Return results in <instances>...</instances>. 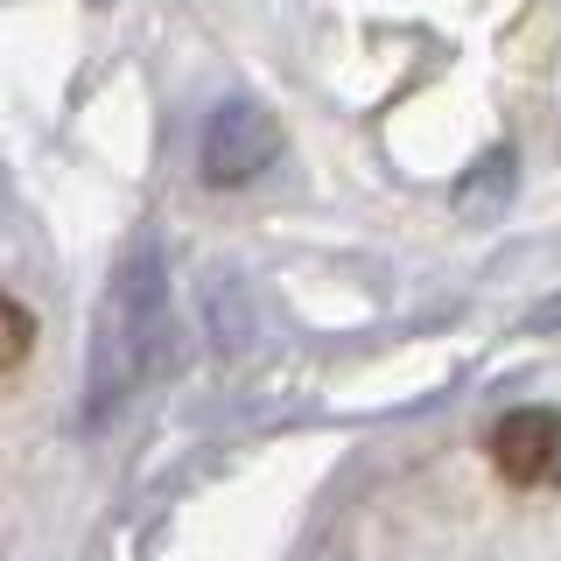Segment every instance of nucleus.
I'll use <instances>...</instances> for the list:
<instances>
[{
    "instance_id": "nucleus-1",
    "label": "nucleus",
    "mask_w": 561,
    "mask_h": 561,
    "mask_svg": "<svg viewBox=\"0 0 561 561\" xmlns=\"http://www.w3.org/2000/svg\"><path fill=\"white\" fill-rule=\"evenodd\" d=\"M169 365V280L162 253L134 245L105 280V316L92 330V386H84V414L105 421Z\"/></svg>"
},
{
    "instance_id": "nucleus-2",
    "label": "nucleus",
    "mask_w": 561,
    "mask_h": 561,
    "mask_svg": "<svg viewBox=\"0 0 561 561\" xmlns=\"http://www.w3.org/2000/svg\"><path fill=\"white\" fill-rule=\"evenodd\" d=\"M280 154V127L267 119V105L253 99H225L218 113L204 119V140H197V169L204 183H253L260 169H267Z\"/></svg>"
},
{
    "instance_id": "nucleus-3",
    "label": "nucleus",
    "mask_w": 561,
    "mask_h": 561,
    "mask_svg": "<svg viewBox=\"0 0 561 561\" xmlns=\"http://www.w3.org/2000/svg\"><path fill=\"white\" fill-rule=\"evenodd\" d=\"M484 449H491V470H499L505 484H519V491L561 484V414L554 408H513V414H499V421H491V435H484Z\"/></svg>"
},
{
    "instance_id": "nucleus-4",
    "label": "nucleus",
    "mask_w": 561,
    "mask_h": 561,
    "mask_svg": "<svg viewBox=\"0 0 561 561\" xmlns=\"http://www.w3.org/2000/svg\"><path fill=\"white\" fill-rule=\"evenodd\" d=\"M28 344H35V316L14 302V295H0V379L28 358Z\"/></svg>"
},
{
    "instance_id": "nucleus-5",
    "label": "nucleus",
    "mask_w": 561,
    "mask_h": 561,
    "mask_svg": "<svg viewBox=\"0 0 561 561\" xmlns=\"http://www.w3.org/2000/svg\"><path fill=\"white\" fill-rule=\"evenodd\" d=\"M540 323H548V330L561 323V295H554V302H548V309H540Z\"/></svg>"
}]
</instances>
